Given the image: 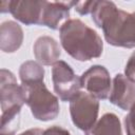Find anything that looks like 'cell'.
<instances>
[{"label": "cell", "instance_id": "cell-1", "mask_svg": "<svg viewBox=\"0 0 135 135\" xmlns=\"http://www.w3.org/2000/svg\"><path fill=\"white\" fill-rule=\"evenodd\" d=\"M92 20L101 28L105 41L126 49L135 47V12L128 13L112 1H96L91 13Z\"/></svg>", "mask_w": 135, "mask_h": 135}, {"label": "cell", "instance_id": "cell-2", "mask_svg": "<svg viewBox=\"0 0 135 135\" xmlns=\"http://www.w3.org/2000/svg\"><path fill=\"white\" fill-rule=\"evenodd\" d=\"M64 51L78 61H89L101 56L103 42L96 31L80 19H69L59 28Z\"/></svg>", "mask_w": 135, "mask_h": 135}, {"label": "cell", "instance_id": "cell-3", "mask_svg": "<svg viewBox=\"0 0 135 135\" xmlns=\"http://www.w3.org/2000/svg\"><path fill=\"white\" fill-rule=\"evenodd\" d=\"M26 102L23 86L17 83L15 75L5 69L0 71V103L1 134H14L19 128V115Z\"/></svg>", "mask_w": 135, "mask_h": 135}, {"label": "cell", "instance_id": "cell-4", "mask_svg": "<svg viewBox=\"0 0 135 135\" xmlns=\"http://www.w3.org/2000/svg\"><path fill=\"white\" fill-rule=\"evenodd\" d=\"M21 85L26 95L25 103L34 118L40 121H50L58 116L60 110L58 98L47 90L43 81Z\"/></svg>", "mask_w": 135, "mask_h": 135}, {"label": "cell", "instance_id": "cell-5", "mask_svg": "<svg viewBox=\"0 0 135 135\" xmlns=\"http://www.w3.org/2000/svg\"><path fill=\"white\" fill-rule=\"evenodd\" d=\"M99 101L88 92H79L70 101V114L73 123L82 131L90 130L97 121Z\"/></svg>", "mask_w": 135, "mask_h": 135}, {"label": "cell", "instance_id": "cell-6", "mask_svg": "<svg viewBox=\"0 0 135 135\" xmlns=\"http://www.w3.org/2000/svg\"><path fill=\"white\" fill-rule=\"evenodd\" d=\"M52 81L55 93L64 102L71 101L81 89L80 77L63 60H58L53 64Z\"/></svg>", "mask_w": 135, "mask_h": 135}, {"label": "cell", "instance_id": "cell-7", "mask_svg": "<svg viewBox=\"0 0 135 135\" xmlns=\"http://www.w3.org/2000/svg\"><path fill=\"white\" fill-rule=\"evenodd\" d=\"M81 88L97 99H107L110 96L112 81L109 71L99 64L91 66L80 76Z\"/></svg>", "mask_w": 135, "mask_h": 135}, {"label": "cell", "instance_id": "cell-8", "mask_svg": "<svg viewBox=\"0 0 135 135\" xmlns=\"http://www.w3.org/2000/svg\"><path fill=\"white\" fill-rule=\"evenodd\" d=\"M44 1L11 0L1 2V13H11L15 19L25 25L39 24Z\"/></svg>", "mask_w": 135, "mask_h": 135}, {"label": "cell", "instance_id": "cell-9", "mask_svg": "<svg viewBox=\"0 0 135 135\" xmlns=\"http://www.w3.org/2000/svg\"><path fill=\"white\" fill-rule=\"evenodd\" d=\"M109 100L123 111L130 110L135 104V84L126 75L117 74L112 82Z\"/></svg>", "mask_w": 135, "mask_h": 135}, {"label": "cell", "instance_id": "cell-10", "mask_svg": "<svg viewBox=\"0 0 135 135\" xmlns=\"http://www.w3.org/2000/svg\"><path fill=\"white\" fill-rule=\"evenodd\" d=\"M75 1L69 2H49L44 1L40 25L47 26L52 30H58L63 24L62 21L69 20L70 17V9L71 6H74Z\"/></svg>", "mask_w": 135, "mask_h": 135}, {"label": "cell", "instance_id": "cell-11", "mask_svg": "<svg viewBox=\"0 0 135 135\" xmlns=\"http://www.w3.org/2000/svg\"><path fill=\"white\" fill-rule=\"evenodd\" d=\"M33 53L37 61L43 65H51L58 61L61 51L58 42L51 36H40L33 45Z\"/></svg>", "mask_w": 135, "mask_h": 135}, {"label": "cell", "instance_id": "cell-12", "mask_svg": "<svg viewBox=\"0 0 135 135\" xmlns=\"http://www.w3.org/2000/svg\"><path fill=\"white\" fill-rule=\"evenodd\" d=\"M22 27L15 21L7 20L0 25V49L4 53H14L23 42Z\"/></svg>", "mask_w": 135, "mask_h": 135}, {"label": "cell", "instance_id": "cell-13", "mask_svg": "<svg viewBox=\"0 0 135 135\" xmlns=\"http://www.w3.org/2000/svg\"><path fill=\"white\" fill-rule=\"evenodd\" d=\"M84 135H122L121 123L114 113L103 114Z\"/></svg>", "mask_w": 135, "mask_h": 135}, {"label": "cell", "instance_id": "cell-14", "mask_svg": "<svg viewBox=\"0 0 135 135\" xmlns=\"http://www.w3.org/2000/svg\"><path fill=\"white\" fill-rule=\"evenodd\" d=\"M19 77L21 80V84L23 85L40 82L44 79V69L39 62L27 60L20 65Z\"/></svg>", "mask_w": 135, "mask_h": 135}, {"label": "cell", "instance_id": "cell-15", "mask_svg": "<svg viewBox=\"0 0 135 135\" xmlns=\"http://www.w3.org/2000/svg\"><path fill=\"white\" fill-rule=\"evenodd\" d=\"M123 122L127 135H135V104L129 110V113L124 117Z\"/></svg>", "mask_w": 135, "mask_h": 135}, {"label": "cell", "instance_id": "cell-16", "mask_svg": "<svg viewBox=\"0 0 135 135\" xmlns=\"http://www.w3.org/2000/svg\"><path fill=\"white\" fill-rule=\"evenodd\" d=\"M96 1H75L74 8L79 15H88L92 13Z\"/></svg>", "mask_w": 135, "mask_h": 135}, {"label": "cell", "instance_id": "cell-17", "mask_svg": "<svg viewBox=\"0 0 135 135\" xmlns=\"http://www.w3.org/2000/svg\"><path fill=\"white\" fill-rule=\"evenodd\" d=\"M42 135H71V133L59 126H53L44 130Z\"/></svg>", "mask_w": 135, "mask_h": 135}, {"label": "cell", "instance_id": "cell-18", "mask_svg": "<svg viewBox=\"0 0 135 135\" xmlns=\"http://www.w3.org/2000/svg\"><path fill=\"white\" fill-rule=\"evenodd\" d=\"M42 134H43V131L41 129L34 128V129H28L19 135H42ZM1 135H15V134H1Z\"/></svg>", "mask_w": 135, "mask_h": 135}, {"label": "cell", "instance_id": "cell-19", "mask_svg": "<svg viewBox=\"0 0 135 135\" xmlns=\"http://www.w3.org/2000/svg\"><path fill=\"white\" fill-rule=\"evenodd\" d=\"M124 75L135 84V66H126Z\"/></svg>", "mask_w": 135, "mask_h": 135}, {"label": "cell", "instance_id": "cell-20", "mask_svg": "<svg viewBox=\"0 0 135 135\" xmlns=\"http://www.w3.org/2000/svg\"><path fill=\"white\" fill-rule=\"evenodd\" d=\"M126 66H135V52L130 56V58H129Z\"/></svg>", "mask_w": 135, "mask_h": 135}]
</instances>
